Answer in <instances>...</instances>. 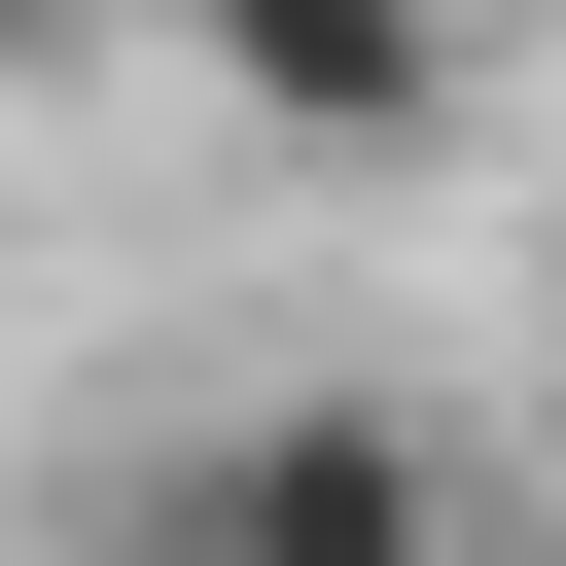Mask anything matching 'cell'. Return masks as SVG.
Returning <instances> with one entry per match:
<instances>
[{
	"label": "cell",
	"mask_w": 566,
	"mask_h": 566,
	"mask_svg": "<svg viewBox=\"0 0 566 566\" xmlns=\"http://www.w3.org/2000/svg\"><path fill=\"white\" fill-rule=\"evenodd\" d=\"M177 71H212L248 142H424V106H460V0H177Z\"/></svg>",
	"instance_id": "cell-2"
},
{
	"label": "cell",
	"mask_w": 566,
	"mask_h": 566,
	"mask_svg": "<svg viewBox=\"0 0 566 566\" xmlns=\"http://www.w3.org/2000/svg\"><path fill=\"white\" fill-rule=\"evenodd\" d=\"M531 566H566V531H531Z\"/></svg>",
	"instance_id": "cell-3"
},
{
	"label": "cell",
	"mask_w": 566,
	"mask_h": 566,
	"mask_svg": "<svg viewBox=\"0 0 566 566\" xmlns=\"http://www.w3.org/2000/svg\"><path fill=\"white\" fill-rule=\"evenodd\" d=\"M106 566H460V460H424L389 389H248L212 460L106 495Z\"/></svg>",
	"instance_id": "cell-1"
}]
</instances>
